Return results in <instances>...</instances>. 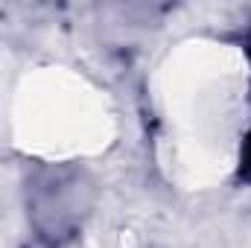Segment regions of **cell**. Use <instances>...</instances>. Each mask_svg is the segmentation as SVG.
Returning a JSON list of instances; mask_svg holds the SVG:
<instances>
[{"label": "cell", "instance_id": "1", "mask_svg": "<svg viewBox=\"0 0 251 248\" xmlns=\"http://www.w3.org/2000/svg\"><path fill=\"white\" fill-rule=\"evenodd\" d=\"M26 193L29 225L53 248L76 237L94 204V181L79 167H44L29 178Z\"/></svg>", "mask_w": 251, "mask_h": 248}, {"label": "cell", "instance_id": "2", "mask_svg": "<svg viewBox=\"0 0 251 248\" xmlns=\"http://www.w3.org/2000/svg\"><path fill=\"white\" fill-rule=\"evenodd\" d=\"M243 175L251 181V134L246 137V146H243Z\"/></svg>", "mask_w": 251, "mask_h": 248}]
</instances>
